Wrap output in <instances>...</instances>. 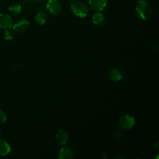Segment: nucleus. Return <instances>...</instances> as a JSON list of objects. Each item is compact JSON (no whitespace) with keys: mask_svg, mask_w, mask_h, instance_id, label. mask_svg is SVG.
Returning a JSON list of instances; mask_svg holds the SVG:
<instances>
[{"mask_svg":"<svg viewBox=\"0 0 159 159\" xmlns=\"http://www.w3.org/2000/svg\"><path fill=\"white\" fill-rule=\"evenodd\" d=\"M68 138H69V136H68V132L63 129H59L55 134L56 141L61 145H65L68 142Z\"/></svg>","mask_w":159,"mask_h":159,"instance_id":"nucleus-10","label":"nucleus"},{"mask_svg":"<svg viewBox=\"0 0 159 159\" xmlns=\"http://www.w3.org/2000/svg\"><path fill=\"white\" fill-rule=\"evenodd\" d=\"M30 28V22L26 19H20L12 25V30L15 32L21 34L24 33Z\"/></svg>","mask_w":159,"mask_h":159,"instance_id":"nucleus-5","label":"nucleus"},{"mask_svg":"<svg viewBox=\"0 0 159 159\" xmlns=\"http://www.w3.org/2000/svg\"><path fill=\"white\" fill-rule=\"evenodd\" d=\"M68 1H70V2H75V1H76V0H68Z\"/></svg>","mask_w":159,"mask_h":159,"instance_id":"nucleus-19","label":"nucleus"},{"mask_svg":"<svg viewBox=\"0 0 159 159\" xmlns=\"http://www.w3.org/2000/svg\"><path fill=\"white\" fill-rule=\"evenodd\" d=\"M108 75L109 79L113 82H118L121 81L123 79V75L120 70L117 68H112L109 70L108 71Z\"/></svg>","mask_w":159,"mask_h":159,"instance_id":"nucleus-9","label":"nucleus"},{"mask_svg":"<svg viewBox=\"0 0 159 159\" xmlns=\"http://www.w3.org/2000/svg\"><path fill=\"white\" fill-rule=\"evenodd\" d=\"M57 157L60 159H72L74 158V152L70 147L62 145Z\"/></svg>","mask_w":159,"mask_h":159,"instance_id":"nucleus-8","label":"nucleus"},{"mask_svg":"<svg viewBox=\"0 0 159 159\" xmlns=\"http://www.w3.org/2000/svg\"><path fill=\"white\" fill-rule=\"evenodd\" d=\"M7 120V116L6 113L3 110H0V124H4Z\"/></svg>","mask_w":159,"mask_h":159,"instance_id":"nucleus-16","label":"nucleus"},{"mask_svg":"<svg viewBox=\"0 0 159 159\" xmlns=\"http://www.w3.org/2000/svg\"><path fill=\"white\" fill-rule=\"evenodd\" d=\"M11 145L5 140L0 138V156H6L11 152Z\"/></svg>","mask_w":159,"mask_h":159,"instance_id":"nucleus-12","label":"nucleus"},{"mask_svg":"<svg viewBox=\"0 0 159 159\" xmlns=\"http://www.w3.org/2000/svg\"><path fill=\"white\" fill-rule=\"evenodd\" d=\"M23 8L22 6L19 3H13L9 7V12L12 16H19L21 14Z\"/></svg>","mask_w":159,"mask_h":159,"instance_id":"nucleus-14","label":"nucleus"},{"mask_svg":"<svg viewBox=\"0 0 159 159\" xmlns=\"http://www.w3.org/2000/svg\"><path fill=\"white\" fill-rule=\"evenodd\" d=\"M46 10L50 15L57 16L62 10V5L59 0H48L46 3Z\"/></svg>","mask_w":159,"mask_h":159,"instance_id":"nucleus-4","label":"nucleus"},{"mask_svg":"<svg viewBox=\"0 0 159 159\" xmlns=\"http://www.w3.org/2000/svg\"><path fill=\"white\" fill-rule=\"evenodd\" d=\"M121 136H122V133H121L120 131H119V130H116V131L114 133V137L115 138H116V139L120 138Z\"/></svg>","mask_w":159,"mask_h":159,"instance_id":"nucleus-17","label":"nucleus"},{"mask_svg":"<svg viewBox=\"0 0 159 159\" xmlns=\"http://www.w3.org/2000/svg\"><path fill=\"white\" fill-rule=\"evenodd\" d=\"M135 124V119L133 116L129 114L123 115L118 120V126L121 130H130Z\"/></svg>","mask_w":159,"mask_h":159,"instance_id":"nucleus-3","label":"nucleus"},{"mask_svg":"<svg viewBox=\"0 0 159 159\" xmlns=\"http://www.w3.org/2000/svg\"><path fill=\"white\" fill-rule=\"evenodd\" d=\"M137 16L142 20H146L151 16L152 12V6L148 0H138L135 6Z\"/></svg>","mask_w":159,"mask_h":159,"instance_id":"nucleus-1","label":"nucleus"},{"mask_svg":"<svg viewBox=\"0 0 159 159\" xmlns=\"http://www.w3.org/2000/svg\"><path fill=\"white\" fill-rule=\"evenodd\" d=\"M71 11L75 16L85 18L89 13V6L84 2L75 1V2L71 5Z\"/></svg>","mask_w":159,"mask_h":159,"instance_id":"nucleus-2","label":"nucleus"},{"mask_svg":"<svg viewBox=\"0 0 159 159\" xmlns=\"http://www.w3.org/2000/svg\"><path fill=\"white\" fill-rule=\"evenodd\" d=\"M48 14H47V12H43V11L38 12L35 16V20L39 25H44L46 22L48 21Z\"/></svg>","mask_w":159,"mask_h":159,"instance_id":"nucleus-13","label":"nucleus"},{"mask_svg":"<svg viewBox=\"0 0 159 159\" xmlns=\"http://www.w3.org/2000/svg\"><path fill=\"white\" fill-rule=\"evenodd\" d=\"M1 136H2V132L1 130H0V138H1Z\"/></svg>","mask_w":159,"mask_h":159,"instance_id":"nucleus-20","label":"nucleus"},{"mask_svg":"<svg viewBox=\"0 0 159 159\" xmlns=\"http://www.w3.org/2000/svg\"><path fill=\"white\" fill-rule=\"evenodd\" d=\"M108 0H89V9L94 12H102L106 8Z\"/></svg>","mask_w":159,"mask_h":159,"instance_id":"nucleus-6","label":"nucleus"},{"mask_svg":"<svg viewBox=\"0 0 159 159\" xmlns=\"http://www.w3.org/2000/svg\"><path fill=\"white\" fill-rule=\"evenodd\" d=\"M14 31L13 30H11V28L6 29L4 31V38L6 40H12L14 38Z\"/></svg>","mask_w":159,"mask_h":159,"instance_id":"nucleus-15","label":"nucleus"},{"mask_svg":"<svg viewBox=\"0 0 159 159\" xmlns=\"http://www.w3.org/2000/svg\"><path fill=\"white\" fill-rule=\"evenodd\" d=\"M93 24L96 26H102L106 23V18L103 14L101 12H96V13L93 16L92 18Z\"/></svg>","mask_w":159,"mask_h":159,"instance_id":"nucleus-11","label":"nucleus"},{"mask_svg":"<svg viewBox=\"0 0 159 159\" xmlns=\"http://www.w3.org/2000/svg\"><path fill=\"white\" fill-rule=\"evenodd\" d=\"M31 1L34 2H45L46 0H31Z\"/></svg>","mask_w":159,"mask_h":159,"instance_id":"nucleus-18","label":"nucleus"},{"mask_svg":"<svg viewBox=\"0 0 159 159\" xmlns=\"http://www.w3.org/2000/svg\"><path fill=\"white\" fill-rule=\"evenodd\" d=\"M13 20L12 16L9 14L0 13V29H9L12 28Z\"/></svg>","mask_w":159,"mask_h":159,"instance_id":"nucleus-7","label":"nucleus"}]
</instances>
